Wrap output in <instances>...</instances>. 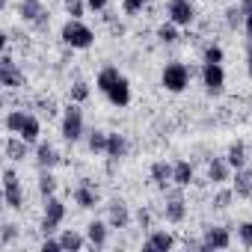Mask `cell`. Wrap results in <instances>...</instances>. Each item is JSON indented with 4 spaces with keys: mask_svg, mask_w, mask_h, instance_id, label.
<instances>
[{
    "mask_svg": "<svg viewBox=\"0 0 252 252\" xmlns=\"http://www.w3.org/2000/svg\"><path fill=\"white\" fill-rule=\"evenodd\" d=\"M65 9H68L71 18H80L83 9H86V0H65Z\"/></svg>",
    "mask_w": 252,
    "mask_h": 252,
    "instance_id": "33",
    "label": "cell"
},
{
    "mask_svg": "<svg viewBox=\"0 0 252 252\" xmlns=\"http://www.w3.org/2000/svg\"><path fill=\"white\" fill-rule=\"evenodd\" d=\"M237 234H240L243 246H252V222H243V225L237 228Z\"/></svg>",
    "mask_w": 252,
    "mask_h": 252,
    "instance_id": "37",
    "label": "cell"
},
{
    "mask_svg": "<svg viewBox=\"0 0 252 252\" xmlns=\"http://www.w3.org/2000/svg\"><path fill=\"white\" fill-rule=\"evenodd\" d=\"M122 3H125V12H140L149 0H122Z\"/></svg>",
    "mask_w": 252,
    "mask_h": 252,
    "instance_id": "38",
    "label": "cell"
},
{
    "mask_svg": "<svg viewBox=\"0 0 252 252\" xmlns=\"http://www.w3.org/2000/svg\"><path fill=\"white\" fill-rule=\"evenodd\" d=\"M240 9H243V15L252 12V0H240Z\"/></svg>",
    "mask_w": 252,
    "mask_h": 252,
    "instance_id": "44",
    "label": "cell"
},
{
    "mask_svg": "<svg viewBox=\"0 0 252 252\" xmlns=\"http://www.w3.org/2000/svg\"><path fill=\"white\" fill-rule=\"evenodd\" d=\"M205 63H222V48L220 45H208L205 48Z\"/></svg>",
    "mask_w": 252,
    "mask_h": 252,
    "instance_id": "35",
    "label": "cell"
},
{
    "mask_svg": "<svg viewBox=\"0 0 252 252\" xmlns=\"http://www.w3.org/2000/svg\"><path fill=\"white\" fill-rule=\"evenodd\" d=\"M231 246V237L225 228L214 225V228H205V240H202V249H228Z\"/></svg>",
    "mask_w": 252,
    "mask_h": 252,
    "instance_id": "12",
    "label": "cell"
},
{
    "mask_svg": "<svg viewBox=\"0 0 252 252\" xmlns=\"http://www.w3.org/2000/svg\"><path fill=\"white\" fill-rule=\"evenodd\" d=\"M39 104H42V110H45V113H48V116H54V113H57V104H54V101H51V98H48V101H45V98H42V101H39Z\"/></svg>",
    "mask_w": 252,
    "mask_h": 252,
    "instance_id": "41",
    "label": "cell"
},
{
    "mask_svg": "<svg viewBox=\"0 0 252 252\" xmlns=\"http://www.w3.org/2000/svg\"><path fill=\"white\" fill-rule=\"evenodd\" d=\"M104 95H107V101H110L113 107H128V104H131V83H128V77L122 74Z\"/></svg>",
    "mask_w": 252,
    "mask_h": 252,
    "instance_id": "10",
    "label": "cell"
},
{
    "mask_svg": "<svg viewBox=\"0 0 252 252\" xmlns=\"http://www.w3.org/2000/svg\"><path fill=\"white\" fill-rule=\"evenodd\" d=\"M39 134H42V122H39L33 113H27L24 128H21V134H18V137H24L27 143H39Z\"/></svg>",
    "mask_w": 252,
    "mask_h": 252,
    "instance_id": "21",
    "label": "cell"
},
{
    "mask_svg": "<svg viewBox=\"0 0 252 252\" xmlns=\"http://www.w3.org/2000/svg\"><path fill=\"white\" fill-rule=\"evenodd\" d=\"M228 178H231V163L225 158H214L208 163V181L211 184H225Z\"/></svg>",
    "mask_w": 252,
    "mask_h": 252,
    "instance_id": "13",
    "label": "cell"
},
{
    "mask_svg": "<svg viewBox=\"0 0 252 252\" xmlns=\"http://www.w3.org/2000/svg\"><path fill=\"white\" fill-rule=\"evenodd\" d=\"M196 18V9L190 0H172L169 3V21H175L178 27H190Z\"/></svg>",
    "mask_w": 252,
    "mask_h": 252,
    "instance_id": "9",
    "label": "cell"
},
{
    "mask_svg": "<svg viewBox=\"0 0 252 252\" xmlns=\"http://www.w3.org/2000/svg\"><path fill=\"white\" fill-rule=\"evenodd\" d=\"M63 249V243L60 240H51V237H45V243H42V252H60Z\"/></svg>",
    "mask_w": 252,
    "mask_h": 252,
    "instance_id": "39",
    "label": "cell"
},
{
    "mask_svg": "<svg viewBox=\"0 0 252 252\" xmlns=\"http://www.w3.org/2000/svg\"><path fill=\"white\" fill-rule=\"evenodd\" d=\"M160 83L169 89V92H184L187 83H190V68L184 63H166L163 74H160Z\"/></svg>",
    "mask_w": 252,
    "mask_h": 252,
    "instance_id": "2",
    "label": "cell"
},
{
    "mask_svg": "<svg viewBox=\"0 0 252 252\" xmlns=\"http://www.w3.org/2000/svg\"><path fill=\"white\" fill-rule=\"evenodd\" d=\"M190 181H193V166L187 160H178L172 166V184L175 187H190Z\"/></svg>",
    "mask_w": 252,
    "mask_h": 252,
    "instance_id": "20",
    "label": "cell"
},
{
    "mask_svg": "<svg viewBox=\"0 0 252 252\" xmlns=\"http://www.w3.org/2000/svg\"><path fill=\"white\" fill-rule=\"evenodd\" d=\"M246 68H249V77H252V51H249V57H246Z\"/></svg>",
    "mask_w": 252,
    "mask_h": 252,
    "instance_id": "45",
    "label": "cell"
},
{
    "mask_svg": "<svg viewBox=\"0 0 252 252\" xmlns=\"http://www.w3.org/2000/svg\"><path fill=\"white\" fill-rule=\"evenodd\" d=\"M234 172H237V175H234V193L243 196V199H249V196H252V169L240 166V169H234Z\"/></svg>",
    "mask_w": 252,
    "mask_h": 252,
    "instance_id": "16",
    "label": "cell"
},
{
    "mask_svg": "<svg viewBox=\"0 0 252 252\" xmlns=\"http://www.w3.org/2000/svg\"><path fill=\"white\" fill-rule=\"evenodd\" d=\"M107 3H110V0H86V6H89V9H95V12L107 9Z\"/></svg>",
    "mask_w": 252,
    "mask_h": 252,
    "instance_id": "40",
    "label": "cell"
},
{
    "mask_svg": "<svg viewBox=\"0 0 252 252\" xmlns=\"http://www.w3.org/2000/svg\"><path fill=\"white\" fill-rule=\"evenodd\" d=\"M60 36H63V42H65L68 48H77V51H86V48L95 42V33H92L80 18H68Z\"/></svg>",
    "mask_w": 252,
    "mask_h": 252,
    "instance_id": "1",
    "label": "cell"
},
{
    "mask_svg": "<svg viewBox=\"0 0 252 252\" xmlns=\"http://www.w3.org/2000/svg\"><path fill=\"white\" fill-rule=\"evenodd\" d=\"M119 77H122V71H119L116 65H107V68H101V71H98V80H95V83H98V89H101V92H107Z\"/></svg>",
    "mask_w": 252,
    "mask_h": 252,
    "instance_id": "25",
    "label": "cell"
},
{
    "mask_svg": "<svg viewBox=\"0 0 252 252\" xmlns=\"http://www.w3.org/2000/svg\"><path fill=\"white\" fill-rule=\"evenodd\" d=\"M158 39H160V42H166V45L178 42V24H175V21L160 24V27H158Z\"/></svg>",
    "mask_w": 252,
    "mask_h": 252,
    "instance_id": "30",
    "label": "cell"
},
{
    "mask_svg": "<svg viewBox=\"0 0 252 252\" xmlns=\"http://www.w3.org/2000/svg\"><path fill=\"white\" fill-rule=\"evenodd\" d=\"M74 202H77L80 208H95V205H98V190L83 181V184L74 190Z\"/></svg>",
    "mask_w": 252,
    "mask_h": 252,
    "instance_id": "19",
    "label": "cell"
},
{
    "mask_svg": "<svg viewBox=\"0 0 252 252\" xmlns=\"http://www.w3.org/2000/svg\"><path fill=\"white\" fill-rule=\"evenodd\" d=\"M36 160H39V166L42 169H51V166H57V149L51 146V143H39V149H36Z\"/></svg>",
    "mask_w": 252,
    "mask_h": 252,
    "instance_id": "22",
    "label": "cell"
},
{
    "mask_svg": "<svg viewBox=\"0 0 252 252\" xmlns=\"http://www.w3.org/2000/svg\"><path fill=\"white\" fill-rule=\"evenodd\" d=\"M149 220H152L149 211H140V222H143V228H149Z\"/></svg>",
    "mask_w": 252,
    "mask_h": 252,
    "instance_id": "43",
    "label": "cell"
},
{
    "mask_svg": "<svg viewBox=\"0 0 252 252\" xmlns=\"http://www.w3.org/2000/svg\"><path fill=\"white\" fill-rule=\"evenodd\" d=\"M63 137L68 140V143H77L80 137H83V110H80V104H68L65 107V116H63Z\"/></svg>",
    "mask_w": 252,
    "mask_h": 252,
    "instance_id": "3",
    "label": "cell"
},
{
    "mask_svg": "<svg viewBox=\"0 0 252 252\" xmlns=\"http://www.w3.org/2000/svg\"><path fill=\"white\" fill-rule=\"evenodd\" d=\"M27 146H30V143H27L24 137H18V134H15V137H9V140H6V146H3V149H6V158H9V160H24V158H27Z\"/></svg>",
    "mask_w": 252,
    "mask_h": 252,
    "instance_id": "17",
    "label": "cell"
},
{
    "mask_svg": "<svg viewBox=\"0 0 252 252\" xmlns=\"http://www.w3.org/2000/svg\"><path fill=\"white\" fill-rule=\"evenodd\" d=\"M231 196H234V190H217L214 193V208H228Z\"/></svg>",
    "mask_w": 252,
    "mask_h": 252,
    "instance_id": "34",
    "label": "cell"
},
{
    "mask_svg": "<svg viewBox=\"0 0 252 252\" xmlns=\"http://www.w3.org/2000/svg\"><path fill=\"white\" fill-rule=\"evenodd\" d=\"M86 98H89V83H86V80L71 83V101H74V104H83Z\"/></svg>",
    "mask_w": 252,
    "mask_h": 252,
    "instance_id": "32",
    "label": "cell"
},
{
    "mask_svg": "<svg viewBox=\"0 0 252 252\" xmlns=\"http://www.w3.org/2000/svg\"><path fill=\"white\" fill-rule=\"evenodd\" d=\"M163 214H166V220H169V222H181V220H184L187 205H184V199H181V190H172V193H169Z\"/></svg>",
    "mask_w": 252,
    "mask_h": 252,
    "instance_id": "14",
    "label": "cell"
},
{
    "mask_svg": "<svg viewBox=\"0 0 252 252\" xmlns=\"http://www.w3.org/2000/svg\"><path fill=\"white\" fill-rule=\"evenodd\" d=\"M128 155V140H125L122 134H110V143H107V158L110 160H119Z\"/></svg>",
    "mask_w": 252,
    "mask_h": 252,
    "instance_id": "23",
    "label": "cell"
},
{
    "mask_svg": "<svg viewBox=\"0 0 252 252\" xmlns=\"http://www.w3.org/2000/svg\"><path fill=\"white\" fill-rule=\"evenodd\" d=\"M3 199H6V205L12 211H21L24 208V190H21V181H18V175H15L12 166L3 169Z\"/></svg>",
    "mask_w": 252,
    "mask_h": 252,
    "instance_id": "4",
    "label": "cell"
},
{
    "mask_svg": "<svg viewBox=\"0 0 252 252\" xmlns=\"http://www.w3.org/2000/svg\"><path fill=\"white\" fill-rule=\"evenodd\" d=\"M243 27H246V36L252 39V12H246V15H243Z\"/></svg>",
    "mask_w": 252,
    "mask_h": 252,
    "instance_id": "42",
    "label": "cell"
},
{
    "mask_svg": "<svg viewBox=\"0 0 252 252\" xmlns=\"http://www.w3.org/2000/svg\"><path fill=\"white\" fill-rule=\"evenodd\" d=\"M60 243H63V249H71V252H80V249L86 246L83 234H77V231H71V228L60 234Z\"/></svg>",
    "mask_w": 252,
    "mask_h": 252,
    "instance_id": "26",
    "label": "cell"
},
{
    "mask_svg": "<svg viewBox=\"0 0 252 252\" xmlns=\"http://www.w3.org/2000/svg\"><path fill=\"white\" fill-rule=\"evenodd\" d=\"M86 237H89V243H92L95 249H101V246L107 243V225H104V222H98V220H95V222H89V225H86Z\"/></svg>",
    "mask_w": 252,
    "mask_h": 252,
    "instance_id": "24",
    "label": "cell"
},
{
    "mask_svg": "<svg viewBox=\"0 0 252 252\" xmlns=\"http://www.w3.org/2000/svg\"><path fill=\"white\" fill-rule=\"evenodd\" d=\"M225 160L231 163V169H240V166H246V149H243V143H234V146L228 149Z\"/></svg>",
    "mask_w": 252,
    "mask_h": 252,
    "instance_id": "28",
    "label": "cell"
},
{
    "mask_svg": "<svg viewBox=\"0 0 252 252\" xmlns=\"http://www.w3.org/2000/svg\"><path fill=\"white\" fill-rule=\"evenodd\" d=\"M107 222H110V228H128V222H131V214H128V205H125L122 199H113V202H110Z\"/></svg>",
    "mask_w": 252,
    "mask_h": 252,
    "instance_id": "11",
    "label": "cell"
},
{
    "mask_svg": "<svg viewBox=\"0 0 252 252\" xmlns=\"http://www.w3.org/2000/svg\"><path fill=\"white\" fill-rule=\"evenodd\" d=\"M152 181H155L160 190H166V187H169V181H172V166H169L166 160L152 163Z\"/></svg>",
    "mask_w": 252,
    "mask_h": 252,
    "instance_id": "18",
    "label": "cell"
},
{
    "mask_svg": "<svg viewBox=\"0 0 252 252\" xmlns=\"http://www.w3.org/2000/svg\"><path fill=\"white\" fill-rule=\"evenodd\" d=\"M24 119H27V113H24V110H12V113L6 116V131H9V134H21Z\"/></svg>",
    "mask_w": 252,
    "mask_h": 252,
    "instance_id": "29",
    "label": "cell"
},
{
    "mask_svg": "<svg viewBox=\"0 0 252 252\" xmlns=\"http://www.w3.org/2000/svg\"><path fill=\"white\" fill-rule=\"evenodd\" d=\"M65 220V205L57 199V196H48L45 199V220H42V231L45 234H54L57 225Z\"/></svg>",
    "mask_w": 252,
    "mask_h": 252,
    "instance_id": "5",
    "label": "cell"
},
{
    "mask_svg": "<svg viewBox=\"0 0 252 252\" xmlns=\"http://www.w3.org/2000/svg\"><path fill=\"white\" fill-rule=\"evenodd\" d=\"M0 83H3L6 89H18V86H24V74L18 71V65H15V60L9 57V51L3 54V63H0Z\"/></svg>",
    "mask_w": 252,
    "mask_h": 252,
    "instance_id": "7",
    "label": "cell"
},
{
    "mask_svg": "<svg viewBox=\"0 0 252 252\" xmlns=\"http://www.w3.org/2000/svg\"><path fill=\"white\" fill-rule=\"evenodd\" d=\"M107 143H110V134H107V131H92V134H89V152L107 155Z\"/></svg>",
    "mask_w": 252,
    "mask_h": 252,
    "instance_id": "27",
    "label": "cell"
},
{
    "mask_svg": "<svg viewBox=\"0 0 252 252\" xmlns=\"http://www.w3.org/2000/svg\"><path fill=\"white\" fill-rule=\"evenodd\" d=\"M21 18H24V21H30L33 27H45L51 15L45 12L42 0H21Z\"/></svg>",
    "mask_w": 252,
    "mask_h": 252,
    "instance_id": "8",
    "label": "cell"
},
{
    "mask_svg": "<svg viewBox=\"0 0 252 252\" xmlns=\"http://www.w3.org/2000/svg\"><path fill=\"white\" fill-rule=\"evenodd\" d=\"M202 80H205V89H208L211 95H220L222 86H225L222 63H205V65H202Z\"/></svg>",
    "mask_w": 252,
    "mask_h": 252,
    "instance_id": "6",
    "label": "cell"
},
{
    "mask_svg": "<svg viewBox=\"0 0 252 252\" xmlns=\"http://www.w3.org/2000/svg\"><path fill=\"white\" fill-rule=\"evenodd\" d=\"M39 193H42L45 199L57 193V178H54V175H51L48 169H45V172H42V178H39Z\"/></svg>",
    "mask_w": 252,
    "mask_h": 252,
    "instance_id": "31",
    "label": "cell"
},
{
    "mask_svg": "<svg viewBox=\"0 0 252 252\" xmlns=\"http://www.w3.org/2000/svg\"><path fill=\"white\" fill-rule=\"evenodd\" d=\"M225 15H228V18H225V21H228V27H237V24L243 21V9H240V6H231Z\"/></svg>",
    "mask_w": 252,
    "mask_h": 252,
    "instance_id": "36",
    "label": "cell"
},
{
    "mask_svg": "<svg viewBox=\"0 0 252 252\" xmlns=\"http://www.w3.org/2000/svg\"><path fill=\"white\" fill-rule=\"evenodd\" d=\"M172 246H175V237H172L169 231H152L149 240H146V249H149V252H166V249H172Z\"/></svg>",
    "mask_w": 252,
    "mask_h": 252,
    "instance_id": "15",
    "label": "cell"
}]
</instances>
